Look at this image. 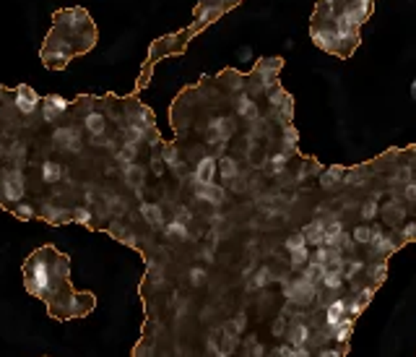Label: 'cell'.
I'll return each instance as SVG.
<instances>
[{
	"mask_svg": "<svg viewBox=\"0 0 416 357\" xmlns=\"http://www.w3.org/2000/svg\"><path fill=\"white\" fill-rule=\"evenodd\" d=\"M24 287L39 297L55 321L84 318L96 308L91 293H78L71 284V256L55 245H42L24 261Z\"/></svg>",
	"mask_w": 416,
	"mask_h": 357,
	"instance_id": "1",
	"label": "cell"
},
{
	"mask_svg": "<svg viewBox=\"0 0 416 357\" xmlns=\"http://www.w3.org/2000/svg\"><path fill=\"white\" fill-rule=\"evenodd\" d=\"M99 32L91 16L84 8H63L53 16V29L44 37L42 63L47 68L60 71L78 55L94 50Z\"/></svg>",
	"mask_w": 416,
	"mask_h": 357,
	"instance_id": "2",
	"label": "cell"
},
{
	"mask_svg": "<svg viewBox=\"0 0 416 357\" xmlns=\"http://www.w3.org/2000/svg\"><path fill=\"white\" fill-rule=\"evenodd\" d=\"M26 195V183H24V170L19 164L0 167V206H8L11 211L16 204H21Z\"/></svg>",
	"mask_w": 416,
	"mask_h": 357,
	"instance_id": "3",
	"label": "cell"
},
{
	"mask_svg": "<svg viewBox=\"0 0 416 357\" xmlns=\"http://www.w3.org/2000/svg\"><path fill=\"white\" fill-rule=\"evenodd\" d=\"M284 297H287L291 305H299V308H307V305L315 303V297H318V284L315 281L305 279V277H299V279H291L284 284Z\"/></svg>",
	"mask_w": 416,
	"mask_h": 357,
	"instance_id": "4",
	"label": "cell"
},
{
	"mask_svg": "<svg viewBox=\"0 0 416 357\" xmlns=\"http://www.w3.org/2000/svg\"><path fill=\"white\" fill-rule=\"evenodd\" d=\"M309 37L312 42L318 44L320 50L331 55H338V37H336V29H333L331 21H320V19H312L309 24Z\"/></svg>",
	"mask_w": 416,
	"mask_h": 357,
	"instance_id": "5",
	"label": "cell"
},
{
	"mask_svg": "<svg viewBox=\"0 0 416 357\" xmlns=\"http://www.w3.org/2000/svg\"><path fill=\"white\" fill-rule=\"evenodd\" d=\"M406 240L401 232H395V229H377L374 227L372 232V240H370V248H372V253L377 256V259H383V256H390V253H395V250L404 245Z\"/></svg>",
	"mask_w": 416,
	"mask_h": 357,
	"instance_id": "6",
	"label": "cell"
},
{
	"mask_svg": "<svg viewBox=\"0 0 416 357\" xmlns=\"http://www.w3.org/2000/svg\"><path fill=\"white\" fill-rule=\"evenodd\" d=\"M13 105H16V110L21 112L24 118H32L34 112L39 110V97H37V92L32 87L21 84V87L13 89Z\"/></svg>",
	"mask_w": 416,
	"mask_h": 357,
	"instance_id": "7",
	"label": "cell"
},
{
	"mask_svg": "<svg viewBox=\"0 0 416 357\" xmlns=\"http://www.w3.org/2000/svg\"><path fill=\"white\" fill-rule=\"evenodd\" d=\"M81 120H84V128L91 139H102V136L107 133V125H109L107 112H99V110L89 107V112H84Z\"/></svg>",
	"mask_w": 416,
	"mask_h": 357,
	"instance_id": "8",
	"label": "cell"
},
{
	"mask_svg": "<svg viewBox=\"0 0 416 357\" xmlns=\"http://www.w3.org/2000/svg\"><path fill=\"white\" fill-rule=\"evenodd\" d=\"M53 141L55 146H60L65 152H81V133L73 125H60V128L55 130Z\"/></svg>",
	"mask_w": 416,
	"mask_h": 357,
	"instance_id": "9",
	"label": "cell"
},
{
	"mask_svg": "<svg viewBox=\"0 0 416 357\" xmlns=\"http://www.w3.org/2000/svg\"><path fill=\"white\" fill-rule=\"evenodd\" d=\"M216 173H219V162H216V157H203L201 162L195 164V170H192V183L195 185L214 183Z\"/></svg>",
	"mask_w": 416,
	"mask_h": 357,
	"instance_id": "10",
	"label": "cell"
},
{
	"mask_svg": "<svg viewBox=\"0 0 416 357\" xmlns=\"http://www.w3.org/2000/svg\"><path fill=\"white\" fill-rule=\"evenodd\" d=\"M235 133V125L229 118H214L208 125V143H226V139Z\"/></svg>",
	"mask_w": 416,
	"mask_h": 357,
	"instance_id": "11",
	"label": "cell"
},
{
	"mask_svg": "<svg viewBox=\"0 0 416 357\" xmlns=\"http://www.w3.org/2000/svg\"><path fill=\"white\" fill-rule=\"evenodd\" d=\"M65 112H68V102H65L63 97H57V94H53V97L44 99V105H42V118H44V123H57V120L63 118Z\"/></svg>",
	"mask_w": 416,
	"mask_h": 357,
	"instance_id": "12",
	"label": "cell"
},
{
	"mask_svg": "<svg viewBox=\"0 0 416 357\" xmlns=\"http://www.w3.org/2000/svg\"><path fill=\"white\" fill-rule=\"evenodd\" d=\"M343 318H346V300H343V297L331 300V303L325 305V329H328V331L336 329Z\"/></svg>",
	"mask_w": 416,
	"mask_h": 357,
	"instance_id": "13",
	"label": "cell"
},
{
	"mask_svg": "<svg viewBox=\"0 0 416 357\" xmlns=\"http://www.w3.org/2000/svg\"><path fill=\"white\" fill-rule=\"evenodd\" d=\"M195 195L206 201V204H214L219 206L224 201V188H219L216 183H206V185H195Z\"/></svg>",
	"mask_w": 416,
	"mask_h": 357,
	"instance_id": "14",
	"label": "cell"
},
{
	"mask_svg": "<svg viewBox=\"0 0 416 357\" xmlns=\"http://www.w3.org/2000/svg\"><path fill=\"white\" fill-rule=\"evenodd\" d=\"M235 105H237V112H239L242 118H247V120H257V118H260V110H257L255 99L250 97L247 92H242V94H237Z\"/></svg>",
	"mask_w": 416,
	"mask_h": 357,
	"instance_id": "15",
	"label": "cell"
},
{
	"mask_svg": "<svg viewBox=\"0 0 416 357\" xmlns=\"http://www.w3.org/2000/svg\"><path fill=\"white\" fill-rule=\"evenodd\" d=\"M328 293H336V290H341L343 284V269H336V266H325V271L320 274V281Z\"/></svg>",
	"mask_w": 416,
	"mask_h": 357,
	"instance_id": "16",
	"label": "cell"
},
{
	"mask_svg": "<svg viewBox=\"0 0 416 357\" xmlns=\"http://www.w3.org/2000/svg\"><path fill=\"white\" fill-rule=\"evenodd\" d=\"M325 219H315V222H309L307 227L302 229L305 232V238H307V245H323L325 243Z\"/></svg>",
	"mask_w": 416,
	"mask_h": 357,
	"instance_id": "17",
	"label": "cell"
},
{
	"mask_svg": "<svg viewBox=\"0 0 416 357\" xmlns=\"http://www.w3.org/2000/svg\"><path fill=\"white\" fill-rule=\"evenodd\" d=\"M343 175H346V170H343L341 164H333V167H328V170L320 175V185L325 191H333L336 185L343 183Z\"/></svg>",
	"mask_w": 416,
	"mask_h": 357,
	"instance_id": "18",
	"label": "cell"
},
{
	"mask_svg": "<svg viewBox=\"0 0 416 357\" xmlns=\"http://www.w3.org/2000/svg\"><path fill=\"white\" fill-rule=\"evenodd\" d=\"M42 219H47L50 225H65V222H71V211H65V209H60V206L44 204Z\"/></svg>",
	"mask_w": 416,
	"mask_h": 357,
	"instance_id": "19",
	"label": "cell"
},
{
	"mask_svg": "<svg viewBox=\"0 0 416 357\" xmlns=\"http://www.w3.org/2000/svg\"><path fill=\"white\" fill-rule=\"evenodd\" d=\"M289 345L291 347H305L309 342V326L305 324H291L289 326Z\"/></svg>",
	"mask_w": 416,
	"mask_h": 357,
	"instance_id": "20",
	"label": "cell"
},
{
	"mask_svg": "<svg viewBox=\"0 0 416 357\" xmlns=\"http://www.w3.org/2000/svg\"><path fill=\"white\" fill-rule=\"evenodd\" d=\"M352 331H354V318H349V315H346L341 324L328 331V336H331V339H336V342H341V345H343V342H349V336H352Z\"/></svg>",
	"mask_w": 416,
	"mask_h": 357,
	"instance_id": "21",
	"label": "cell"
},
{
	"mask_svg": "<svg viewBox=\"0 0 416 357\" xmlns=\"http://www.w3.org/2000/svg\"><path fill=\"white\" fill-rule=\"evenodd\" d=\"M383 217H385V222L390 225V227H395L401 219L406 217V209H404V204H398V201H390V204L385 206L383 209Z\"/></svg>",
	"mask_w": 416,
	"mask_h": 357,
	"instance_id": "22",
	"label": "cell"
},
{
	"mask_svg": "<svg viewBox=\"0 0 416 357\" xmlns=\"http://www.w3.org/2000/svg\"><path fill=\"white\" fill-rule=\"evenodd\" d=\"M141 214H143V219H146L149 225H154V227H161V225H164V214H161V209L156 204H141Z\"/></svg>",
	"mask_w": 416,
	"mask_h": 357,
	"instance_id": "23",
	"label": "cell"
},
{
	"mask_svg": "<svg viewBox=\"0 0 416 357\" xmlns=\"http://www.w3.org/2000/svg\"><path fill=\"white\" fill-rule=\"evenodd\" d=\"M273 115L281 125H289L291 123V115H294V105H291V97H287L278 107H273Z\"/></svg>",
	"mask_w": 416,
	"mask_h": 357,
	"instance_id": "24",
	"label": "cell"
},
{
	"mask_svg": "<svg viewBox=\"0 0 416 357\" xmlns=\"http://www.w3.org/2000/svg\"><path fill=\"white\" fill-rule=\"evenodd\" d=\"M125 180H128L130 188L141 191V185H143V167H138V164H128V167H125Z\"/></svg>",
	"mask_w": 416,
	"mask_h": 357,
	"instance_id": "25",
	"label": "cell"
},
{
	"mask_svg": "<svg viewBox=\"0 0 416 357\" xmlns=\"http://www.w3.org/2000/svg\"><path fill=\"white\" fill-rule=\"evenodd\" d=\"M219 173H221L224 180H235L237 175H239V167H237V162L232 157H224V159L219 162Z\"/></svg>",
	"mask_w": 416,
	"mask_h": 357,
	"instance_id": "26",
	"label": "cell"
},
{
	"mask_svg": "<svg viewBox=\"0 0 416 357\" xmlns=\"http://www.w3.org/2000/svg\"><path fill=\"white\" fill-rule=\"evenodd\" d=\"M42 177L47 183H57L60 177H63V167L57 162H44L42 164Z\"/></svg>",
	"mask_w": 416,
	"mask_h": 357,
	"instance_id": "27",
	"label": "cell"
},
{
	"mask_svg": "<svg viewBox=\"0 0 416 357\" xmlns=\"http://www.w3.org/2000/svg\"><path fill=\"white\" fill-rule=\"evenodd\" d=\"M367 274H370L372 284L377 287V284H383L385 277H388V263H385V261H377V263H372V266H370V271H367Z\"/></svg>",
	"mask_w": 416,
	"mask_h": 357,
	"instance_id": "28",
	"label": "cell"
},
{
	"mask_svg": "<svg viewBox=\"0 0 416 357\" xmlns=\"http://www.w3.org/2000/svg\"><path fill=\"white\" fill-rule=\"evenodd\" d=\"M372 232H374V227H370V225H359V227L352 232V238H354V243H356V245H370Z\"/></svg>",
	"mask_w": 416,
	"mask_h": 357,
	"instance_id": "29",
	"label": "cell"
},
{
	"mask_svg": "<svg viewBox=\"0 0 416 357\" xmlns=\"http://www.w3.org/2000/svg\"><path fill=\"white\" fill-rule=\"evenodd\" d=\"M167 235H170V238H180V240L190 238L188 225H185V222H180V219H174V222H170V225H167Z\"/></svg>",
	"mask_w": 416,
	"mask_h": 357,
	"instance_id": "30",
	"label": "cell"
},
{
	"mask_svg": "<svg viewBox=\"0 0 416 357\" xmlns=\"http://www.w3.org/2000/svg\"><path fill=\"white\" fill-rule=\"evenodd\" d=\"M354 245H356V243H354L352 235H346V232H341V235H338V240H336V245H333V248H336V250H341L343 256H352V253H354Z\"/></svg>",
	"mask_w": 416,
	"mask_h": 357,
	"instance_id": "31",
	"label": "cell"
},
{
	"mask_svg": "<svg viewBox=\"0 0 416 357\" xmlns=\"http://www.w3.org/2000/svg\"><path fill=\"white\" fill-rule=\"evenodd\" d=\"M307 248V238H305V232H294V235H289L287 240V250L289 253H294V250H302Z\"/></svg>",
	"mask_w": 416,
	"mask_h": 357,
	"instance_id": "32",
	"label": "cell"
},
{
	"mask_svg": "<svg viewBox=\"0 0 416 357\" xmlns=\"http://www.w3.org/2000/svg\"><path fill=\"white\" fill-rule=\"evenodd\" d=\"M71 222H78V225H91V211L86 206H75L71 211Z\"/></svg>",
	"mask_w": 416,
	"mask_h": 357,
	"instance_id": "33",
	"label": "cell"
},
{
	"mask_svg": "<svg viewBox=\"0 0 416 357\" xmlns=\"http://www.w3.org/2000/svg\"><path fill=\"white\" fill-rule=\"evenodd\" d=\"M333 256V248H328V245H318V250L309 256L312 261H318V263H323V266H328V261H331Z\"/></svg>",
	"mask_w": 416,
	"mask_h": 357,
	"instance_id": "34",
	"label": "cell"
},
{
	"mask_svg": "<svg viewBox=\"0 0 416 357\" xmlns=\"http://www.w3.org/2000/svg\"><path fill=\"white\" fill-rule=\"evenodd\" d=\"M297 130L291 128V125H284V146H287V152H294L297 149Z\"/></svg>",
	"mask_w": 416,
	"mask_h": 357,
	"instance_id": "35",
	"label": "cell"
},
{
	"mask_svg": "<svg viewBox=\"0 0 416 357\" xmlns=\"http://www.w3.org/2000/svg\"><path fill=\"white\" fill-rule=\"evenodd\" d=\"M11 214L16 219H34V211H32V206L29 204H16L11 209Z\"/></svg>",
	"mask_w": 416,
	"mask_h": 357,
	"instance_id": "36",
	"label": "cell"
},
{
	"mask_svg": "<svg viewBox=\"0 0 416 357\" xmlns=\"http://www.w3.org/2000/svg\"><path fill=\"white\" fill-rule=\"evenodd\" d=\"M164 162L170 164V167H174V170H177V173H180V157H177V149H174V146H167V149H164Z\"/></svg>",
	"mask_w": 416,
	"mask_h": 357,
	"instance_id": "37",
	"label": "cell"
},
{
	"mask_svg": "<svg viewBox=\"0 0 416 357\" xmlns=\"http://www.w3.org/2000/svg\"><path fill=\"white\" fill-rule=\"evenodd\" d=\"M307 261H309V250H307V248L294 250V253H291V266H294V269H299V266H305Z\"/></svg>",
	"mask_w": 416,
	"mask_h": 357,
	"instance_id": "38",
	"label": "cell"
},
{
	"mask_svg": "<svg viewBox=\"0 0 416 357\" xmlns=\"http://www.w3.org/2000/svg\"><path fill=\"white\" fill-rule=\"evenodd\" d=\"M287 162H289V152H278V154H273V157H271L273 173H281V170L287 167Z\"/></svg>",
	"mask_w": 416,
	"mask_h": 357,
	"instance_id": "39",
	"label": "cell"
},
{
	"mask_svg": "<svg viewBox=\"0 0 416 357\" xmlns=\"http://www.w3.org/2000/svg\"><path fill=\"white\" fill-rule=\"evenodd\" d=\"M362 269H364L362 261H352L349 266H343V279H354V277H356V274H359Z\"/></svg>",
	"mask_w": 416,
	"mask_h": 357,
	"instance_id": "40",
	"label": "cell"
},
{
	"mask_svg": "<svg viewBox=\"0 0 416 357\" xmlns=\"http://www.w3.org/2000/svg\"><path fill=\"white\" fill-rule=\"evenodd\" d=\"M359 214H362V217L367 219V222H370V219H374L377 214H380V211H377V204H374V201H367V204H362V209H359Z\"/></svg>",
	"mask_w": 416,
	"mask_h": 357,
	"instance_id": "41",
	"label": "cell"
},
{
	"mask_svg": "<svg viewBox=\"0 0 416 357\" xmlns=\"http://www.w3.org/2000/svg\"><path fill=\"white\" fill-rule=\"evenodd\" d=\"M271 271L268 269H257V274H255V279H253V287H266V284H271Z\"/></svg>",
	"mask_w": 416,
	"mask_h": 357,
	"instance_id": "42",
	"label": "cell"
},
{
	"mask_svg": "<svg viewBox=\"0 0 416 357\" xmlns=\"http://www.w3.org/2000/svg\"><path fill=\"white\" fill-rule=\"evenodd\" d=\"M247 349H250V355L247 357H263L266 355V349H263V345H257L255 336H250V339H247Z\"/></svg>",
	"mask_w": 416,
	"mask_h": 357,
	"instance_id": "43",
	"label": "cell"
},
{
	"mask_svg": "<svg viewBox=\"0 0 416 357\" xmlns=\"http://www.w3.org/2000/svg\"><path fill=\"white\" fill-rule=\"evenodd\" d=\"M273 355L276 357H299V349L297 347H291V345H284V347H278Z\"/></svg>",
	"mask_w": 416,
	"mask_h": 357,
	"instance_id": "44",
	"label": "cell"
},
{
	"mask_svg": "<svg viewBox=\"0 0 416 357\" xmlns=\"http://www.w3.org/2000/svg\"><path fill=\"white\" fill-rule=\"evenodd\" d=\"M401 235H404L406 243H408V240H416V222H406L404 227H401Z\"/></svg>",
	"mask_w": 416,
	"mask_h": 357,
	"instance_id": "45",
	"label": "cell"
},
{
	"mask_svg": "<svg viewBox=\"0 0 416 357\" xmlns=\"http://www.w3.org/2000/svg\"><path fill=\"white\" fill-rule=\"evenodd\" d=\"M372 295H374L372 287H364V290H359V293L354 295V297H356V300H359V303H362V305H367V303H370V300H372Z\"/></svg>",
	"mask_w": 416,
	"mask_h": 357,
	"instance_id": "46",
	"label": "cell"
},
{
	"mask_svg": "<svg viewBox=\"0 0 416 357\" xmlns=\"http://www.w3.org/2000/svg\"><path fill=\"white\" fill-rule=\"evenodd\" d=\"M190 281H192V287H201L203 281H206V271H203V269H190Z\"/></svg>",
	"mask_w": 416,
	"mask_h": 357,
	"instance_id": "47",
	"label": "cell"
},
{
	"mask_svg": "<svg viewBox=\"0 0 416 357\" xmlns=\"http://www.w3.org/2000/svg\"><path fill=\"white\" fill-rule=\"evenodd\" d=\"M404 198H406V201H416V183H406L404 185Z\"/></svg>",
	"mask_w": 416,
	"mask_h": 357,
	"instance_id": "48",
	"label": "cell"
},
{
	"mask_svg": "<svg viewBox=\"0 0 416 357\" xmlns=\"http://www.w3.org/2000/svg\"><path fill=\"white\" fill-rule=\"evenodd\" d=\"M245 324H247V318H245L242 313H239V315L235 318V321H232V326L237 329V334H242V329H245Z\"/></svg>",
	"mask_w": 416,
	"mask_h": 357,
	"instance_id": "49",
	"label": "cell"
},
{
	"mask_svg": "<svg viewBox=\"0 0 416 357\" xmlns=\"http://www.w3.org/2000/svg\"><path fill=\"white\" fill-rule=\"evenodd\" d=\"M284 326H287V324H284V315H281L276 324H273V334H276V336H284V334H281V331H284Z\"/></svg>",
	"mask_w": 416,
	"mask_h": 357,
	"instance_id": "50",
	"label": "cell"
},
{
	"mask_svg": "<svg viewBox=\"0 0 416 357\" xmlns=\"http://www.w3.org/2000/svg\"><path fill=\"white\" fill-rule=\"evenodd\" d=\"M318 357H341V352H338V349H320Z\"/></svg>",
	"mask_w": 416,
	"mask_h": 357,
	"instance_id": "51",
	"label": "cell"
},
{
	"mask_svg": "<svg viewBox=\"0 0 416 357\" xmlns=\"http://www.w3.org/2000/svg\"><path fill=\"white\" fill-rule=\"evenodd\" d=\"M318 3H323V6H336V8H341L343 0H318Z\"/></svg>",
	"mask_w": 416,
	"mask_h": 357,
	"instance_id": "52",
	"label": "cell"
},
{
	"mask_svg": "<svg viewBox=\"0 0 416 357\" xmlns=\"http://www.w3.org/2000/svg\"><path fill=\"white\" fill-rule=\"evenodd\" d=\"M411 94H414V99H416V81L411 84Z\"/></svg>",
	"mask_w": 416,
	"mask_h": 357,
	"instance_id": "53",
	"label": "cell"
},
{
	"mask_svg": "<svg viewBox=\"0 0 416 357\" xmlns=\"http://www.w3.org/2000/svg\"><path fill=\"white\" fill-rule=\"evenodd\" d=\"M414 154H416V143H414Z\"/></svg>",
	"mask_w": 416,
	"mask_h": 357,
	"instance_id": "54",
	"label": "cell"
}]
</instances>
